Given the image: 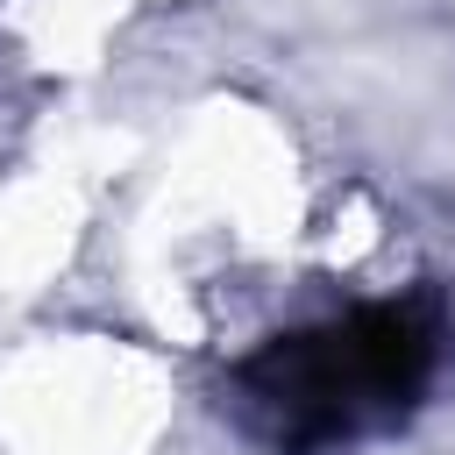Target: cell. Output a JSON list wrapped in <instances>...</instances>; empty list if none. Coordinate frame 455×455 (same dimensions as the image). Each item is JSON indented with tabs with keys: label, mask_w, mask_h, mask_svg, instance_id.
<instances>
[{
	"label": "cell",
	"mask_w": 455,
	"mask_h": 455,
	"mask_svg": "<svg viewBox=\"0 0 455 455\" xmlns=\"http://www.w3.org/2000/svg\"><path fill=\"white\" fill-rule=\"evenodd\" d=\"M434 377V327L412 306H355L348 320L277 334L249 370L256 412L291 448H327L398 419Z\"/></svg>",
	"instance_id": "cell-1"
}]
</instances>
